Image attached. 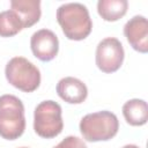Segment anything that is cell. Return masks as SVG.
<instances>
[{"mask_svg": "<svg viewBox=\"0 0 148 148\" xmlns=\"http://www.w3.org/2000/svg\"><path fill=\"white\" fill-rule=\"evenodd\" d=\"M119 130V121L110 111H98L86 114L80 121V132L86 141L97 142L112 139Z\"/></svg>", "mask_w": 148, "mask_h": 148, "instance_id": "3", "label": "cell"}, {"mask_svg": "<svg viewBox=\"0 0 148 148\" xmlns=\"http://www.w3.org/2000/svg\"><path fill=\"white\" fill-rule=\"evenodd\" d=\"M54 148H87V146L80 138L69 135L59 142Z\"/></svg>", "mask_w": 148, "mask_h": 148, "instance_id": "14", "label": "cell"}, {"mask_svg": "<svg viewBox=\"0 0 148 148\" xmlns=\"http://www.w3.org/2000/svg\"><path fill=\"white\" fill-rule=\"evenodd\" d=\"M22 29L21 20L12 9L0 13V37H13Z\"/></svg>", "mask_w": 148, "mask_h": 148, "instance_id": "13", "label": "cell"}, {"mask_svg": "<svg viewBox=\"0 0 148 148\" xmlns=\"http://www.w3.org/2000/svg\"><path fill=\"white\" fill-rule=\"evenodd\" d=\"M7 81L24 92L35 91L40 84L39 69L23 57L12 58L5 68Z\"/></svg>", "mask_w": 148, "mask_h": 148, "instance_id": "4", "label": "cell"}, {"mask_svg": "<svg viewBox=\"0 0 148 148\" xmlns=\"http://www.w3.org/2000/svg\"><path fill=\"white\" fill-rule=\"evenodd\" d=\"M124 35L130 45L138 52H148V22L145 16L135 15L126 22Z\"/></svg>", "mask_w": 148, "mask_h": 148, "instance_id": "8", "label": "cell"}, {"mask_svg": "<svg viewBox=\"0 0 148 148\" xmlns=\"http://www.w3.org/2000/svg\"><path fill=\"white\" fill-rule=\"evenodd\" d=\"M64 121L61 118V106L54 101L40 102L34 114V130L44 139H52L62 132Z\"/></svg>", "mask_w": 148, "mask_h": 148, "instance_id": "5", "label": "cell"}, {"mask_svg": "<svg viewBox=\"0 0 148 148\" xmlns=\"http://www.w3.org/2000/svg\"><path fill=\"white\" fill-rule=\"evenodd\" d=\"M30 46L37 59L42 61H50L58 54L59 40L53 31L49 29H40L31 36Z\"/></svg>", "mask_w": 148, "mask_h": 148, "instance_id": "7", "label": "cell"}, {"mask_svg": "<svg viewBox=\"0 0 148 148\" xmlns=\"http://www.w3.org/2000/svg\"><path fill=\"white\" fill-rule=\"evenodd\" d=\"M125 120L132 126H142L148 120V106L143 99L133 98L123 105Z\"/></svg>", "mask_w": 148, "mask_h": 148, "instance_id": "11", "label": "cell"}, {"mask_svg": "<svg viewBox=\"0 0 148 148\" xmlns=\"http://www.w3.org/2000/svg\"><path fill=\"white\" fill-rule=\"evenodd\" d=\"M12 10L18 16L23 28H30L40 18V1L38 0H13Z\"/></svg>", "mask_w": 148, "mask_h": 148, "instance_id": "10", "label": "cell"}, {"mask_svg": "<svg viewBox=\"0 0 148 148\" xmlns=\"http://www.w3.org/2000/svg\"><path fill=\"white\" fill-rule=\"evenodd\" d=\"M123 148H139V147L135 146V145H126V146H124Z\"/></svg>", "mask_w": 148, "mask_h": 148, "instance_id": "15", "label": "cell"}, {"mask_svg": "<svg viewBox=\"0 0 148 148\" xmlns=\"http://www.w3.org/2000/svg\"><path fill=\"white\" fill-rule=\"evenodd\" d=\"M57 21L65 36L71 40H82L89 36L92 22L87 7L79 2H69L59 6Z\"/></svg>", "mask_w": 148, "mask_h": 148, "instance_id": "1", "label": "cell"}, {"mask_svg": "<svg viewBox=\"0 0 148 148\" xmlns=\"http://www.w3.org/2000/svg\"><path fill=\"white\" fill-rule=\"evenodd\" d=\"M124 49L114 37L102 39L96 49V65L104 73L117 72L124 61Z\"/></svg>", "mask_w": 148, "mask_h": 148, "instance_id": "6", "label": "cell"}, {"mask_svg": "<svg viewBox=\"0 0 148 148\" xmlns=\"http://www.w3.org/2000/svg\"><path fill=\"white\" fill-rule=\"evenodd\" d=\"M24 130V106L21 99L14 95L0 96V136L6 140H16Z\"/></svg>", "mask_w": 148, "mask_h": 148, "instance_id": "2", "label": "cell"}, {"mask_svg": "<svg viewBox=\"0 0 148 148\" xmlns=\"http://www.w3.org/2000/svg\"><path fill=\"white\" fill-rule=\"evenodd\" d=\"M57 94L61 99L69 104H80L87 98L88 89L81 80L67 76L58 82Z\"/></svg>", "mask_w": 148, "mask_h": 148, "instance_id": "9", "label": "cell"}, {"mask_svg": "<svg viewBox=\"0 0 148 148\" xmlns=\"http://www.w3.org/2000/svg\"><path fill=\"white\" fill-rule=\"evenodd\" d=\"M128 2L126 0H99L97 12L104 21L113 22L121 18L127 12Z\"/></svg>", "mask_w": 148, "mask_h": 148, "instance_id": "12", "label": "cell"}, {"mask_svg": "<svg viewBox=\"0 0 148 148\" xmlns=\"http://www.w3.org/2000/svg\"><path fill=\"white\" fill-rule=\"evenodd\" d=\"M21 148H28V147H21Z\"/></svg>", "mask_w": 148, "mask_h": 148, "instance_id": "16", "label": "cell"}]
</instances>
